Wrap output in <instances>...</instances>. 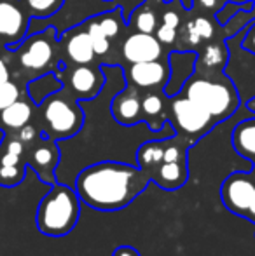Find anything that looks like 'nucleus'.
<instances>
[{
    "label": "nucleus",
    "instance_id": "1",
    "mask_svg": "<svg viewBox=\"0 0 255 256\" xmlns=\"http://www.w3.org/2000/svg\"><path fill=\"white\" fill-rule=\"evenodd\" d=\"M152 183L149 172L138 166L103 160L84 168L75 178L81 202L96 211H119L128 208Z\"/></svg>",
    "mask_w": 255,
    "mask_h": 256
},
{
    "label": "nucleus",
    "instance_id": "2",
    "mask_svg": "<svg viewBox=\"0 0 255 256\" xmlns=\"http://www.w3.org/2000/svg\"><path fill=\"white\" fill-rule=\"evenodd\" d=\"M81 204L75 188L56 182L39 202L35 216L39 232L48 237L68 236L79 222Z\"/></svg>",
    "mask_w": 255,
    "mask_h": 256
},
{
    "label": "nucleus",
    "instance_id": "3",
    "mask_svg": "<svg viewBox=\"0 0 255 256\" xmlns=\"http://www.w3.org/2000/svg\"><path fill=\"white\" fill-rule=\"evenodd\" d=\"M182 96L197 103L217 122L232 117L239 108V96L225 75L192 74L182 88Z\"/></svg>",
    "mask_w": 255,
    "mask_h": 256
},
{
    "label": "nucleus",
    "instance_id": "4",
    "mask_svg": "<svg viewBox=\"0 0 255 256\" xmlns=\"http://www.w3.org/2000/svg\"><path fill=\"white\" fill-rule=\"evenodd\" d=\"M42 122H44L42 134L48 138L55 142L72 138L81 131L84 124L81 102L55 92L42 103Z\"/></svg>",
    "mask_w": 255,
    "mask_h": 256
},
{
    "label": "nucleus",
    "instance_id": "5",
    "mask_svg": "<svg viewBox=\"0 0 255 256\" xmlns=\"http://www.w3.org/2000/svg\"><path fill=\"white\" fill-rule=\"evenodd\" d=\"M170 112V122L175 129V134L184 138L191 145H194L204 134H208L218 124L206 110H203L199 104L191 102L185 96H173Z\"/></svg>",
    "mask_w": 255,
    "mask_h": 256
},
{
    "label": "nucleus",
    "instance_id": "6",
    "mask_svg": "<svg viewBox=\"0 0 255 256\" xmlns=\"http://www.w3.org/2000/svg\"><path fill=\"white\" fill-rule=\"evenodd\" d=\"M27 152L25 145L16 134H6L0 143V186L13 188L27 176Z\"/></svg>",
    "mask_w": 255,
    "mask_h": 256
},
{
    "label": "nucleus",
    "instance_id": "7",
    "mask_svg": "<svg viewBox=\"0 0 255 256\" xmlns=\"http://www.w3.org/2000/svg\"><path fill=\"white\" fill-rule=\"evenodd\" d=\"M60 157L62 155L58 142L41 132V136L32 145H28L27 164L42 183L51 186L56 183V168L60 164Z\"/></svg>",
    "mask_w": 255,
    "mask_h": 256
},
{
    "label": "nucleus",
    "instance_id": "8",
    "mask_svg": "<svg viewBox=\"0 0 255 256\" xmlns=\"http://www.w3.org/2000/svg\"><path fill=\"white\" fill-rule=\"evenodd\" d=\"M255 192L253 171L252 172H231L220 185V199L225 209L236 216L245 218L250 208V200Z\"/></svg>",
    "mask_w": 255,
    "mask_h": 256
},
{
    "label": "nucleus",
    "instance_id": "9",
    "mask_svg": "<svg viewBox=\"0 0 255 256\" xmlns=\"http://www.w3.org/2000/svg\"><path fill=\"white\" fill-rule=\"evenodd\" d=\"M30 24V14L21 0H0V40L14 49L23 42Z\"/></svg>",
    "mask_w": 255,
    "mask_h": 256
},
{
    "label": "nucleus",
    "instance_id": "10",
    "mask_svg": "<svg viewBox=\"0 0 255 256\" xmlns=\"http://www.w3.org/2000/svg\"><path fill=\"white\" fill-rule=\"evenodd\" d=\"M55 58V28L30 37L20 51V64L28 72H42Z\"/></svg>",
    "mask_w": 255,
    "mask_h": 256
},
{
    "label": "nucleus",
    "instance_id": "11",
    "mask_svg": "<svg viewBox=\"0 0 255 256\" xmlns=\"http://www.w3.org/2000/svg\"><path fill=\"white\" fill-rule=\"evenodd\" d=\"M161 54H163V44L152 34L135 32V34L129 35L123 44V56L129 63L159 60Z\"/></svg>",
    "mask_w": 255,
    "mask_h": 256
},
{
    "label": "nucleus",
    "instance_id": "12",
    "mask_svg": "<svg viewBox=\"0 0 255 256\" xmlns=\"http://www.w3.org/2000/svg\"><path fill=\"white\" fill-rule=\"evenodd\" d=\"M168 75L170 70L163 61H142V63H131V68L128 70V80L138 89H152L163 88L168 80Z\"/></svg>",
    "mask_w": 255,
    "mask_h": 256
},
{
    "label": "nucleus",
    "instance_id": "13",
    "mask_svg": "<svg viewBox=\"0 0 255 256\" xmlns=\"http://www.w3.org/2000/svg\"><path fill=\"white\" fill-rule=\"evenodd\" d=\"M110 114L114 120L121 126H135L143 120L142 112V100L136 94V91L124 88L110 103Z\"/></svg>",
    "mask_w": 255,
    "mask_h": 256
},
{
    "label": "nucleus",
    "instance_id": "14",
    "mask_svg": "<svg viewBox=\"0 0 255 256\" xmlns=\"http://www.w3.org/2000/svg\"><path fill=\"white\" fill-rule=\"evenodd\" d=\"M70 89L81 102H89V100L96 98L103 88V78L102 72L88 66V64H77L74 70L70 72Z\"/></svg>",
    "mask_w": 255,
    "mask_h": 256
},
{
    "label": "nucleus",
    "instance_id": "15",
    "mask_svg": "<svg viewBox=\"0 0 255 256\" xmlns=\"http://www.w3.org/2000/svg\"><path fill=\"white\" fill-rule=\"evenodd\" d=\"M197 58L194 52H173L170 56V75H168L164 92L168 96H177L178 91H182L187 78L196 72Z\"/></svg>",
    "mask_w": 255,
    "mask_h": 256
},
{
    "label": "nucleus",
    "instance_id": "16",
    "mask_svg": "<svg viewBox=\"0 0 255 256\" xmlns=\"http://www.w3.org/2000/svg\"><path fill=\"white\" fill-rule=\"evenodd\" d=\"M150 180L159 188L173 192L184 186L189 180V166L187 160H175V162H161L152 172Z\"/></svg>",
    "mask_w": 255,
    "mask_h": 256
},
{
    "label": "nucleus",
    "instance_id": "17",
    "mask_svg": "<svg viewBox=\"0 0 255 256\" xmlns=\"http://www.w3.org/2000/svg\"><path fill=\"white\" fill-rule=\"evenodd\" d=\"M65 51H67L68 60L75 64H89L96 56L88 30L70 32L65 37Z\"/></svg>",
    "mask_w": 255,
    "mask_h": 256
},
{
    "label": "nucleus",
    "instance_id": "18",
    "mask_svg": "<svg viewBox=\"0 0 255 256\" xmlns=\"http://www.w3.org/2000/svg\"><path fill=\"white\" fill-rule=\"evenodd\" d=\"M32 115H34V108L32 103L27 100H18L7 108L0 112V129L7 132V134H14L20 131L23 126L30 124Z\"/></svg>",
    "mask_w": 255,
    "mask_h": 256
},
{
    "label": "nucleus",
    "instance_id": "19",
    "mask_svg": "<svg viewBox=\"0 0 255 256\" xmlns=\"http://www.w3.org/2000/svg\"><path fill=\"white\" fill-rule=\"evenodd\" d=\"M232 148L241 157L255 160V117L245 118L232 129Z\"/></svg>",
    "mask_w": 255,
    "mask_h": 256
},
{
    "label": "nucleus",
    "instance_id": "20",
    "mask_svg": "<svg viewBox=\"0 0 255 256\" xmlns=\"http://www.w3.org/2000/svg\"><path fill=\"white\" fill-rule=\"evenodd\" d=\"M142 112H143V122H147L152 131H161L166 126L168 118L164 115V100L161 94L150 92V94L143 96Z\"/></svg>",
    "mask_w": 255,
    "mask_h": 256
},
{
    "label": "nucleus",
    "instance_id": "21",
    "mask_svg": "<svg viewBox=\"0 0 255 256\" xmlns=\"http://www.w3.org/2000/svg\"><path fill=\"white\" fill-rule=\"evenodd\" d=\"M62 89H63V82L60 78H56L55 74H51V72L35 78V80L28 82L27 86L28 96H30V100L35 104H42L49 96L55 94V92H60Z\"/></svg>",
    "mask_w": 255,
    "mask_h": 256
},
{
    "label": "nucleus",
    "instance_id": "22",
    "mask_svg": "<svg viewBox=\"0 0 255 256\" xmlns=\"http://www.w3.org/2000/svg\"><path fill=\"white\" fill-rule=\"evenodd\" d=\"M164 155V138L163 140H152V142L143 143L136 152V166L143 169L145 172H150L163 162Z\"/></svg>",
    "mask_w": 255,
    "mask_h": 256
},
{
    "label": "nucleus",
    "instance_id": "23",
    "mask_svg": "<svg viewBox=\"0 0 255 256\" xmlns=\"http://www.w3.org/2000/svg\"><path fill=\"white\" fill-rule=\"evenodd\" d=\"M21 2H23L27 12L30 14V18L46 20L62 9L65 0H21Z\"/></svg>",
    "mask_w": 255,
    "mask_h": 256
},
{
    "label": "nucleus",
    "instance_id": "24",
    "mask_svg": "<svg viewBox=\"0 0 255 256\" xmlns=\"http://www.w3.org/2000/svg\"><path fill=\"white\" fill-rule=\"evenodd\" d=\"M128 21H131V24L135 26L136 32H142V34H154L156 32V14L150 9H147V7H138L129 16Z\"/></svg>",
    "mask_w": 255,
    "mask_h": 256
},
{
    "label": "nucleus",
    "instance_id": "25",
    "mask_svg": "<svg viewBox=\"0 0 255 256\" xmlns=\"http://www.w3.org/2000/svg\"><path fill=\"white\" fill-rule=\"evenodd\" d=\"M86 30H88V35H89V38H91L95 54L103 56V54H107L110 51V38L107 37L105 32L102 30V26H100V23L96 21V18L89 21Z\"/></svg>",
    "mask_w": 255,
    "mask_h": 256
},
{
    "label": "nucleus",
    "instance_id": "26",
    "mask_svg": "<svg viewBox=\"0 0 255 256\" xmlns=\"http://www.w3.org/2000/svg\"><path fill=\"white\" fill-rule=\"evenodd\" d=\"M199 61L208 70H213V68L222 66L227 61V51H225V48L222 44H210L204 48Z\"/></svg>",
    "mask_w": 255,
    "mask_h": 256
},
{
    "label": "nucleus",
    "instance_id": "27",
    "mask_svg": "<svg viewBox=\"0 0 255 256\" xmlns=\"http://www.w3.org/2000/svg\"><path fill=\"white\" fill-rule=\"evenodd\" d=\"M96 21L100 23V26H102V30L105 32L107 37L109 38L117 37V34H119V30H121V21L116 12L102 14V16L96 18Z\"/></svg>",
    "mask_w": 255,
    "mask_h": 256
},
{
    "label": "nucleus",
    "instance_id": "28",
    "mask_svg": "<svg viewBox=\"0 0 255 256\" xmlns=\"http://www.w3.org/2000/svg\"><path fill=\"white\" fill-rule=\"evenodd\" d=\"M20 98H21L20 88L14 82L7 80L6 84L0 86V112L9 106V104H13L14 102H18Z\"/></svg>",
    "mask_w": 255,
    "mask_h": 256
},
{
    "label": "nucleus",
    "instance_id": "29",
    "mask_svg": "<svg viewBox=\"0 0 255 256\" xmlns=\"http://www.w3.org/2000/svg\"><path fill=\"white\" fill-rule=\"evenodd\" d=\"M189 28L194 32V34L197 35V37L201 38V40H208V38L213 37V26H211V23L206 20V18H196L194 21L189 23Z\"/></svg>",
    "mask_w": 255,
    "mask_h": 256
},
{
    "label": "nucleus",
    "instance_id": "30",
    "mask_svg": "<svg viewBox=\"0 0 255 256\" xmlns=\"http://www.w3.org/2000/svg\"><path fill=\"white\" fill-rule=\"evenodd\" d=\"M156 37L161 44H173L175 38H177V28L170 26V24H161L156 30Z\"/></svg>",
    "mask_w": 255,
    "mask_h": 256
},
{
    "label": "nucleus",
    "instance_id": "31",
    "mask_svg": "<svg viewBox=\"0 0 255 256\" xmlns=\"http://www.w3.org/2000/svg\"><path fill=\"white\" fill-rule=\"evenodd\" d=\"M14 134H16L18 138H20L21 142L25 143V145H32V143H34L35 140L41 136V134H39V131H37V128H34L32 124L23 126V128H21L18 132H14Z\"/></svg>",
    "mask_w": 255,
    "mask_h": 256
},
{
    "label": "nucleus",
    "instance_id": "32",
    "mask_svg": "<svg viewBox=\"0 0 255 256\" xmlns=\"http://www.w3.org/2000/svg\"><path fill=\"white\" fill-rule=\"evenodd\" d=\"M238 9H239L238 4H225V6L222 7V9L217 12L218 21H220V23H224V21H229L232 16H234V12H236Z\"/></svg>",
    "mask_w": 255,
    "mask_h": 256
},
{
    "label": "nucleus",
    "instance_id": "33",
    "mask_svg": "<svg viewBox=\"0 0 255 256\" xmlns=\"http://www.w3.org/2000/svg\"><path fill=\"white\" fill-rule=\"evenodd\" d=\"M243 48H245L248 52L255 54V26H252L248 32H246L245 38H243Z\"/></svg>",
    "mask_w": 255,
    "mask_h": 256
},
{
    "label": "nucleus",
    "instance_id": "34",
    "mask_svg": "<svg viewBox=\"0 0 255 256\" xmlns=\"http://www.w3.org/2000/svg\"><path fill=\"white\" fill-rule=\"evenodd\" d=\"M112 256H142L133 246H117Z\"/></svg>",
    "mask_w": 255,
    "mask_h": 256
},
{
    "label": "nucleus",
    "instance_id": "35",
    "mask_svg": "<svg viewBox=\"0 0 255 256\" xmlns=\"http://www.w3.org/2000/svg\"><path fill=\"white\" fill-rule=\"evenodd\" d=\"M163 23L170 24V26H173V28H178V24H180V18H178V14L173 12V10H168V12L163 14Z\"/></svg>",
    "mask_w": 255,
    "mask_h": 256
},
{
    "label": "nucleus",
    "instance_id": "36",
    "mask_svg": "<svg viewBox=\"0 0 255 256\" xmlns=\"http://www.w3.org/2000/svg\"><path fill=\"white\" fill-rule=\"evenodd\" d=\"M9 77H11V74H9V68H7L6 61L0 60V86L6 84L7 80H11Z\"/></svg>",
    "mask_w": 255,
    "mask_h": 256
},
{
    "label": "nucleus",
    "instance_id": "37",
    "mask_svg": "<svg viewBox=\"0 0 255 256\" xmlns=\"http://www.w3.org/2000/svg\"><path fill=\"white\" fill-rule=\"evenodd\" d=\"M245 218L255 223V192H253V196H252V200H250V208H248V211H246Z\"/></svg>",
    "mask_w": 255,
    "mask_h": 256
},
{
    "label": "nucleus",
    "instance_id": "38",
    "mask_svg": "<svg viewBox=\"0 0 255 256\" xmlns=\"http://www.w3.org/2000/svg\"><path fill=\"white\" fill-rule=\"evenodd\" d=\"M196 4H199L203 9H213V7H217L218 0H194Z\"/></svg>",
    "mask_w": 255,
    "mask_h": 256
},
{
    "label": "nucleus",
    "instance_id": "39",
    "mask_svg": "<svg viewBox=\"0 0 255 256\" xmlns=\"http://www.w3.org/2000/svg\"><path fill=\"white\" fill-rule=\"evenodd\" d=\"M248 106H250V110H253V112H255V100H252V102H250Z\"/></svg>",
    "mask_w": 255,
    "mask_h": 256
},
{
    "label": "nucleus",
    "instance_id": "40",
    "mask_svg": "<svg viewBox=\"0 0 255 256\" xmlns=\"http://www.w3.org/2000/svg\"><path fill=\"white\" fill-rule=\"evenodd\" d=\"M253 162H255V160H253Z\"/></svg>",
    "mask_w": 255,
    "mask_h": 256
}]
</instances>
